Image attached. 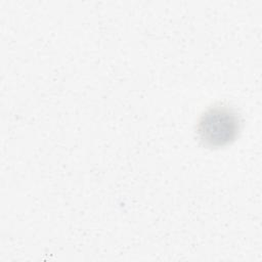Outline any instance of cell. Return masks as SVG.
Here are the masks:
<instances>
[{
	"label": "cell",
	"instance_id": "obj_1",
	"mask_svg": "<svg viewBox=\"0 0 262 262\" xmlns=\"http://www.w3.org/2000/svg\"><path fill=\"white\" fill-rule=\"evenodd\" d=\"M241 130V119L232 107L215 104L199 118L196 134L201 142L209 147H222L235 140Z\"/></svg>",
	"mask_w": 262,
	"mask_h": 262
}]
</instances>
